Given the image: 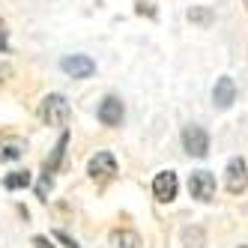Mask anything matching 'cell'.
Listing matches in <instances>:
<instances>
[{
	"mask_svg": "<svg viewBox=\"0 0 248 248\" xmlns=\"http://www.w3.org/2000/svg\"><path fill=\"white\" fill-rule=\"evenodd\" d=\"M69 114H72V108H69L66 96L51 93V96H45V99H42L39 117L48 123V126H66V123H69Z\"/></svg>",
	"mask_w": 248,
	"mask_h": 248,
	"instance_id": "6da1fadb",
	"label": "cell"
},
{
	"mask_svg": "<svg viewBox=\"0 0 248 248\" xmlns=\"http://www.w3.org/2000/svg\"><path fill=\"white\" fill-rule=\"evenodd\" d=\"M183 147H186L188 155L203 158L206 150H209V135H206V129L194 126V123H191V126H186V129H183Z\"/></svg>",
	"mask_w": 248,
	"mask_h": 248,
	"instance_id": "7a4b0ae2",
	"label": "cell"
},
{
	"mask_svg": "<svg viewBox=\"0 0 248 248\" xmlns=\"http://www.w3.org/2000/svg\"><path fill=\"white\" fill-rule=\"evenodd\" d=\"M188 191H191V198H198V201H212L216 198V176H212L209 170H194L188 176Z\"/></svg>",
	"mask_w": 248,
	"mask_h": 248,
	"instance_id": "3957f363",
	"label": "cell"
},
{
	"mask_svg": "<svg viewBox=\"0 0 248 248\" xmlns=\"http://www.w3.org/2000/svg\"><path fill=\"white\" fill-rule=\"evenodd\" d=\"M176 191H180V180H176L173 170H162L153 180V194H155L158 203H170L176 198Z\"/></svg>",
	"mask_w": 248,
	"mask_h": 248,
	"instance_id": "277c9868",
	"label": "cell"
},
{
	"mask_svg": "<svg viewBox=\"0 0 248 248\" xmlns=\"http://www.w3.org/2000/svg\"><path fill=\"white\" fill-rule=\"evenodd\" d=\"M90 176L96 183H108V180H114L117 176V158L111 155V153H96L93 158H90Z\"/></svg>",
	"mask_w": 248,
	"mask_h": 248,
	"instance_id": "5b68a950",
	"label": "cell"
},
{
	"mask_svg": "<svg viewBox=\"0 0 248 248\" xmlns=\"http://www.w3.org/2000/svg\"><path fill=\"white\" fill-rule=\"evenodd\" d=\"M60 69H63L69 78H90L96 72V63L87 57V54H72V57H63L60 60Z\"/></svg>",
	"mask_w": 248,
	"mask_h": 248,
	"instance_id": "8992f818",
	"label": "cell"
},
{
	"mask_svg": "<svg viewBox=\"0 0 248 248\" xmlns=\"http://www.w3.org/2000/svg\"><path fill=\"white\" fill-rule=\"evenodd\" d=\"M245 188H248L245 158H230V162H227V191L230 194H242Z\"/></svg>",
	"mask_w": 248,
	"mask_h": 248,
	"instance_id": "52a82bcc",
	"label": "cell"
},
{
	"mask_svg": "<svg viewBox=\"0 0 248 248\" xmlns=\"http://www.w3.org/2000/svg\"><path fill=\"white\" fill-rule=\"evenodd\" d=\"M99 120H102V126H120V123H123V102L117 96L102 99V105H99Z\"/></svg>",
	"mask_w": 248,
	"mask_h": 248,
	"instance_id": "ba28073f",
	"label": "cell"
},
{
	"mask_svg": "<svg viewBox=\"0 0 248 248\" xmlns=\"http://www.w3.org/2000/svg\"><path fill=\"white\" fill-rule=\"evenodd\" d=\"M233 99H236V84H233V78H218L216 81V90H212V102L218 105V108H230L233 105Z\"/></svg>",
	"mask_w": 248,
	"mask_h": 248,
	"instance_id": "9c48e42d",
	"label": "cell"
},
{
	"mask_svg": "<svg viewBox=\"0 0 248 248\" xmlns=\"http://www.w3.org/2000/svg\"><path fill=\"white\" fill-rule=\"evenodd\" d=\"M66 144H69V132H63L60 138H57V147H54V153H51V158H45V176H51L57 168H60V162H63V153H66Z\"/></svg>",
	"mask_w": 248,
	"mask_h": 248,
	"instance_id": "30bf717a",
	"label": "cell"
},
{
	"mask_svg": "<svg viewBox=\"0 0 248 248\" xmlns=\"http://www.w3.org/2000/svg\"><path fill=\"white\" fill-rule=\"evenodd\" d=\"M21 155H24V140H18V138L0 140V162H15Z\"/></svg>",
	"mask_w": 248,
	"mask_h": 248,
	"instance_id": "8fae6325",
	"label": "cell"
},
{
	"mask_svg": "<svg viewBox=\"0 0 248 248\" xmlns=\"http://www.w3.org/2000/svg\"><path fill=\"white\" fill-rule=\"evenodd\" d=\"M111 245L114 248H138L140 236L135 233V230H114V233H111Z\"/></svg>",
	"mask_w": 248,
	"mask_h": 248,
	"instance_id": "7c38bea8",
	"label": "cell"
},
{
	"mask_svg": "<svg viewBox=\"0 0 248 248\" xmlns=\"http://www.w3.org/2000/svg\"><path fill=\"white\" fill-rule=\"evenodd\" d=\"M188 21L201 24V27H209L212 21H216V15H212L209 6H191V9H188Z\"/></svg>",
	"mask_w": 248,
	"mask_h": 248,
	"instance_id": "4fadbf2b",
	"label": "cell"
},
{
	"mask_svg": "<svg viewBox=\"0 0 248 248\" xmlns=\"http://www.w3.org/2000/svg\"><path fill=\"white\" fill-rule=\"evenodd\" d=\"M3 186H6L9 191H15V188H27V186H30V173H27V170H12L6 180H3Z\"/></svg>",
	"mask_w": 248,
	"mask_h": 248,
	"instance_id": "5bb4252c",
	"label": "cell"
},
{
	"mask_svg": "<svg viewBox=\"0 0 248 248\" xmlns=\"http://www.w3.org/2000/svg\"><path fill=\"white\" fill-rule=\"evenodd\" d=\"M54 239H60V242H63L66 248H81V245H78V242H75L72 236H66V233H63V230H57V233H54Z\"/></svg>",
	"mask_w": 248,
	"mask_h": 248,
	"instance_id": "9a60e30c",
	"label": "cell"
},
{
	"mask_svg": "<svg viewBox=\"0 0 248 248\" xmlns=\"http://www.w3.org/2000/svg\"><path fill=\"white\" fill-rule=\"evenodd\" d=\"M48 191H51V176H42V183L36 186V194H39V198H45Z\"/></svg>",
	"mask_w": 248,
	"mask_h": 248,
	"instance_id": "2e32d148",
	"label": "cell"
},
{
	"mask_svg": "<svg viewBox=\"0 0 248 248\" xmlns=\"http://www.w3.org/2000/svg\"><path fill=\"white\" fill-rule=\"evenodd\" d=\"M33 245H36V248H54L48 236H36V239H33Z\"/></svg>",
	"mask_w": 248,
	"mask_h": 248,
	"instance_id": "e0dca14e",
	"label": "cell"
},
{
	"mask_svg": "<svg viewBox=\"0 0 248 248\" xmlns=\"http://www.w3.org/2000/svg\"><path fill=\"white\" fill-rule=\"evenodd\" d=\"M9 75H12V69H9V66L3 63V66H0V84H3V81H6Z\"/></svg>",
	"mask_w": 248,
	"mask_h": 248,
	"instance_id": "ac0fdd59",
	"label": "cell"
},
{
	"mask_svg": "<svg viewBox=\"0 0 248 248\" xmlns=\"http://www.w3.org/2000/svg\"><path fill=\"white\" fill-rule=\"evenodd\" d=\"M138 12H140V15H144V12H147V15H155V9H153L150 3H138Z\"/></svg>",
	"mask_w": 248,
	"mask_h": 248,
	"instance_id": "d6986e66",
	"label": "cell"
},
{
	"mask_svg": "<svg viewBox=\"0 0 248 248\" xmlns=\"http://www.w3.org/2000/svg\"><path fill=\"white\" fill-rule=\"evenodd\" d=\"M3 48H6V33L0 30V51H3Z\"/></svg>",
	"mask_w": 248,
	"mask_h": 248,
	"instance_id": "ffe728a7",
	"label": "cell"
},
{
	"mask_svg": "<svg viewBox=\"0 0 248 248\" xmlns=\"http://www.w3.org/2000/svg\"><path fill=\"white\" fill-rule=\"evenodd\" d=\"M239 248H248V245H239Z\"/></svg>",
	"mask_w": 248,
	"mask_h": 248,
	"instance_id": "44dd1931",
	"label": "cell"
}]
</instances>
